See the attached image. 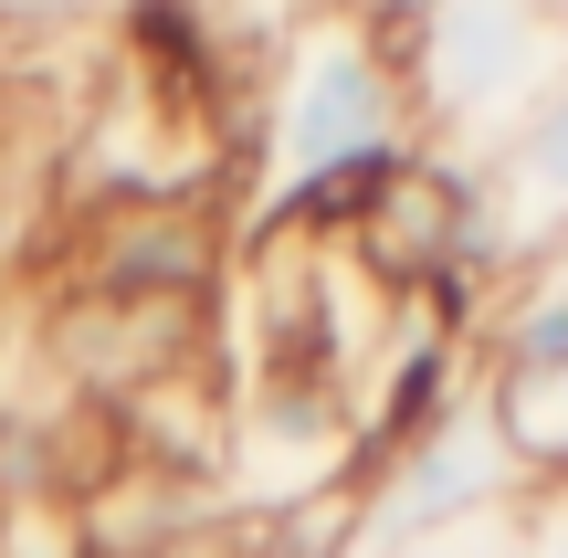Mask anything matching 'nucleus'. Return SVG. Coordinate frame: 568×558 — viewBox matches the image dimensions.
Wrapping results in <instances>:
<instances>
[{
	"label": "nucleus",
	"instance_id": "nucleus-3",
	"mask_svg": "<svg viewBox=\"0 0 568 558\" xmlns=\"http://www.w3.org/2000/svg\"><path fill=\"white\" fill-rule=\"evenodd\" d=\"M558 74V21L537 0H432L422 32L400 42L410 126H453V138H506Z\"/></svg>",
	"mask_w": 568,
	"mask_h": 558
},
{
	"label": "nucleus",
	"instance_id": "nucleus-9",
	"mask_svg": "<svg viewBox=\"0 0 568 558\" xmlns=\"http://www.w3.org/2000/svg\"><path fill=\"white\" fill-rule=\"evenodd\" d=\"M0 285H11V243H0Z\"/></svg>",
	"mask_w": 568,
	"mask_h": 558
},
{
	"label": "nucleus",
	"instance_id": "nucleus-8",
	"mask_svg": "<svg viewBox=\"0 0 568 558\" xmlns=\"http://www.w3.org/2000/svg\"><path fill=\"white\" fill-rule=\"evenodd\" d=\"M537 11H548V21H568V0H537Z\"/></svg>",
	"mask_w": 568,
	"mask_h": 558
},
{
	"label": "nucleus",
	"instance_id": "nucleus-6",
	"mask_svg": "<svg viewBox=\"0 0 568 558\" xmlns=\"http://www.w3.org/2000/svg\"><path fill=\"white\" fill-rule=\"evenodd\" d=\"M516 558H568V485H537L516 506Z\"/></svg>",
	"mask_w": 568,
	"mask_h": 558
},
{
	"label": "nucleus",
	"instance_id": "nucleus-1",
	"mask_svg": "<svg viewBox=\"0 0 568 558\" xmlns=\"http://www.w3.org/2000/svg\"><path fill=\"white\" fill-rule=\"evenodd\" d=\"M422 148L410 126V84H400V53L379 32L326 0L284 32L274 53V105H264V232H295V222H347L358 190L379 169H400Z\"/></svg>",
	"mask_w": 568,
	"mask_h": 558
},
{
	"label": "nucleus",
	"instance_id": "nucleus-2",
	"mask_svg": "<svg viewBox=\"0 0 568 558\" xmlns=\"http://www.w3.org/2000/svg\"><path fill=\"white\" fill-rule=\"evenodd\" d=\"M506 506H527V475H516V454H506V433H495L485 390H453L400 454L368 464L337 558H400V548L453 538V527H474V517H506Z\"/></svg>",
	"mask_w": 568,
	"mask_h": 558
},
{
	"label": "nucleus",
	"instance_id": "nucleus-7",
	"mask_svg": "<svg viewBox=\"0 0 568 558\" xmlns=\"http://www.w3.org/2000/svg\"><path fill=\"white\" fill-rule=\"evenodd\" d=\"M337 11H347V21H358V32H379V42H389V53H400V42H410V32H422V11H432V0H337Z\"/></svg>",
	"mask_w": 568,
	"mask_h": 558
},
{
	"label": "nucleus",
	"instance_id": "nucleus-4",
	"mask_svg": "<svg viewBox=\"0 0 568 558\" xmlns=\"http://www.w3.org/2000/svg\"><path fill=\"white\" fill-rule=\"evenodd\" d=\"M485 412L527 485H568V274H548L506 316L495 369H485Z\"/></svg>",
	"mask_w": 568,
	"mask_h": 558
},
{
	"label": "nucleus",
	"instance_id": "nucleus-5",
	"mask_svg": "<svg viewBox=\"0 0 568 558\" xmlns=\"http://www.w3.org/2000/svg\"><path fill=\"white\" fill-rule=\"evenodd\" d=\"M485 180V222H495V264L506 253H558L568 243V63L537 84V105L474 159Z\"/></svg>",
	"mask_w": 568,
	"mask_h": 558
}]
</instances>
